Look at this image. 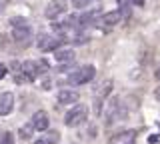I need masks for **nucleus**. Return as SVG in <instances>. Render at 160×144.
Returning <instances> with one entry per match:
<instances>
[{
    "mask_svg": "<svg viewBox=\"0 0 160 144\" xmlns=\"http://www.w3.org/2000/svg\"><path fill=\"white\" fill-rule=\"evenodd\" d=\"M94 76H96V68L92 64H84V66H78L76 70L68 74V84L70 86H82V84L92 82Z\"/></svg>",
    "mask_w": 160,
    "mask_h": 144,
    "instance_id": "nucleus-1",
    "label": "nucleus"
},
{
    "mask_svg": "<svg viewBox=\"0 0 160 144\" xmlns=\"http://www.w3.org/2000/svg\"><path fill=\"white\" fill-rule=\"evenodd\" d=\"M48 68H50V66H48L46 60H24L22 64H20V72H22L30 82L36 80L40 74L48 72Z\"/></svg>",
    "mask_w": 160,
    "mask_h": 144,
    "instance_id": "nucleus-2",
    "label": "nucleus"
},
{
    "mask_svg": "<svg viewBox=\"0 0 160 144\" xmlns=\"http://www.w3.org/2000/svg\"><path fill=\"white\" fill-rule=\"evenodd\" d=\"M86 118H88V108L84 104H76V106H72L64 114V124L68 128H76V126L86 122Z\"/></svg>",
    "mask_w": 160,
    "mask_h": 144,
    "instance_id": "nucleus-3",
    "label": "nucleus"
},
{
    "mask_svg": "<svg viewBox=\"0 0 160 144\" xmlns=\"http://www.w3.org/2000/svg\"><path fill=\"white\" fill-rule=\"evenodd\" d=\"M126 116V110H124L120 98H112L108 104H106V112H104V118H106V126H110L112 122H118L120 118Z\"/></svg>",
    "mask_w": 160,
    "mask_h": 144,
    "instance_id": "nucleus-4",
    "label": "nucleus"
},
{
    "mask_svg": "<svg viewBox=\"0 0 160 144\" xmlns=\"http://www.w3.org/2000/svg\"><path fill=\"white\" fill-rule=\"evenodd\" d=\"M64 40L60 36H52V34H40L38 36V40H36V46H38V50H42V52H54V50H58L60 48V44H62Z\"/></svg>",
    "mask_w": 160,
    "mask_h": 144,
    "instance_id": "nucleus-5",
    "label": "nucleus"
},
{
    "mask_svg": "<svg viewBox=\"0 0 160 144\" xmlns=\"http://www.w3.org/2000/svg\"><path fill=\"white\" fill-rule=\"evenodd\" d=\"M68 4L66 0H50L46 4V8H44V16L48 18V20H56L58 16H62L64 12H66Z\"/></svg>",
    "mask_w": 160,
    "mask_h": 144,
    "instance_id": "nucleus-6",
    "label": "nucleus"
},
{
    "mask_svg": "<svg viewBox=\"0 0 160 144\" xmlns=\"http://www.w3.org/2000/svg\"><path fill=\"white\" fill-rule=\"evenodd\" d=\"M30 124H32L34 132H46L48 130V124H50V116L46 110H38L32 114V118H30Z\"/></svg>",
    "mask_w": 160,
    "mask_h": 144,
    "instance_id": "nucleus-7",
    "label": "nucleus"
},
{
    "mask_svg": "<svg viewBox=\"0 0 160 144\" xmlns=\"http://www.w3.org/2000/svg\"><path fill=\"white\" fill-rule=\"evenodd\" d=\"M14 110V94L12 92H2L0 94V116H8Z\"/></svg>",
    "mask_w": 160,
    "mask_h": 144,
    "instance_id": "nucleus-8",
    "label": "nucleus"
},
{
    "mask_svg": "<svg viewBox=\"0 0 160 144\" xmlns=\"http://www.w3.org/2000/svg\"><path fill=\"white\" fill-rule=\"evenodd\" d=\"M12 38H14V42L24 44V46H26L28 40L32 38V28H30V26H18V28H12Z\"/></svg>",
    "mask_w": 160,
    "mask_h": 144,
    "instance_id": "nucleus-9",
    "label": "nucleus"
},
{
    "mask_svg": "<svg viewBox=\"0 0 160 144\" xmlns=\"http://www.w3.org/2000/svg\"><path fill=\"white\" fill-rule=\"evenodd\" d=\"M134 138H136V132L134 130H122V132L114 134L108 140V144H134Z\"/></svg>",
    "mask_w": 160,
    "mask_h": 144,
    "instance_id": "nucleus-10",
    "label": "nucleus"
},
{
    "mask_svg": "<svg viewBox=\"0 0 160 144\" xmlns=\"http://www.w3.org/2000/svg\"><path fill=\"white\" fill-rule=\"evenodd\" d=\"M58 104H76L80 100V96H78V92L76 90H70V88H62V90L58 92Z\"/></svg>",
    "mask_w": 160,
    "mask_h": 144,
    "instance_id": "nucleus-11",
    "label": "nucleus"
},
{
    "mask_svg": "<svg viewBox=\"0 0 160 144\" xmlns=\"http://www.w3.org/2000/svg\"><path fill=\"white\" fill-rule=\"evenodd\" d=\"M112 86H114V82L110 80V78L102 80L96 88H94V98H98V100H104V98H106L108 94L112 92Z\"/></svg>",
    "mask_w": 160,
    "mask_h": 144,
    "instance_id": "nucleus-12",
    "label": "nucleus"
},
{
    "mask_svg": "<svg viewBox=\"0 0 160 144\" xmlns=\"http://www.w3.org/2000/svg\"><path fill=\"white\" fill-rule=\"evenodd\" d=\"M74 50L72 48H58V50H54V58H56L58 64H68L74 60Z\"/></svg>",
    "mask_w": 160,
    "mask_h": 144,
    "instance_id": "nucleus-13",
    "label": "nucleus"
},
{
    "mask_svg": "<svg viewBox=\"0 0 160 144\" xmlns=\"http://www.w3.org/2000/svg\"><path fill=\"white\" fill-rule=\"evenodd\" d=\"M122 20V16H120L118 10H110V12H104L102 16H100V24H104V26H116V24Z\"/></svg>",
    "mask_w": 160,
    "mask_h": 144,
    "instance_id": "nucleus-14",
    "label": "nucleus"
},
{
    "mask_svg": "<svg viewBox=\"0 0 160 144\" xmlns=\"http://www.w3.org/2000/svg\"><path fill=\"white\" fill-rule=\"evenodd\" d=\"M32 134H34V128H32V124H22L20 126V130H18V136L22 138V140H30L32 138Z\"/></svg>",
    "mask_w": 160,
    "mask_h": 144,
    "instance_id": "nucleus-15",
    "label": "nucleus"
},
{
    "mask_svg": "<svg viewBox=\"0 0 160 144\" xmlns=\"http://www.w3.org/2000/svg\"><path fill=\"white\" fill-rule=\"evenodd\" d=\"M116 2H118V6H120V16H122V18H130V12H132V10H130V0H116Z\"/></svg>",
    "mask_w": 160,
    "mask_h": 144,
    "instance_id": "nucleus-16",
    "label": "nucleus"
},
{
    "mask_svg": "<svg viewBox=\"0 0 160 144\" xmlns=\"http://www.w3.org/2000/svg\"><path fill=\"white\" fill-rule=\"evenodd\" d=\"M42 142H44V144H58V142H60V134H58L56 130H48Z\"/></svg>",
    "mask_w": 160,
    "mask_h": 144,
    "instance_id": "nucleus-17",
    "label": "nucleus"
},
{
    "mask_svg": "<svg viewBox=\"0 0 160 144\" xmlns=\"http://www.w3.org/2000/svg\"><path fill=\"white\" fill-rule=\"evenodd\" d=\"M8 22H10V26H12V28H18V26H28V20H26L24 16H12Z\"/></svg>",
    "mask_w": 160,
    "mask_h": 144,
    "instance_id": "nucleus-18",
    "label": "nucleus"
},
{
    "mask_svg": "<svg viewBox=\"0 0 160 144\" xmlns=\"http://www.w3.org/2000/svg\"><path fill=\"white\" fill-rule=\"evenodd\" d=\"M0 144H14V134L12 132H4L0 136Z\"/></svg>",
    "mask_w": 160,
    "mask_h": 144,
    "instance_id": "nucleus-19",
    "label": "nucleus"
},
{
    "mask_svg": "<svg viewBox=\"0 0 160 144\" xmlns=\"http://www.w3.org/2000/svg\"><path fill=\"white\" fill-rule=\"evenodd\" d=\"M90 2H94V0H72V6L74 8H86Z\"/></svg>",
    "mask_w": 160,
    "mask_h": 144,
    "instance_id": "nucleus-20",
    "label": "nucleus"
},
{
    "mask_svg": "<svg viewBox=\"0 0 160 144\" xmlns=\"http://www.w3.org/2000/svg\"><path fill=\"white\" fill-rule=\"evenodd\" d=\"M72 42L76 44V46H80V44H86V42H88V36H84V34H76Z\"/></svg>",
    "mask_w": 160,
    "mask_h": 144,
    "instance_id": "nucleus-21",
    "label": "nucleus"
},
{
    "mask_svg": "<svg viewBox=\"0 0 160 144\" xmlns=\"http://www.w3.org/2000/svg\"><path fill=\"white\" fill-rule=\"evenodd\" d=\"M6 74H8V68H6V66H4V64H2V62H0V80H2V78H4V76H6Z\"/></svg>",
    "mask_w": 160,
    "mask_h": 144,
    "instance_id": "nucleus-22",
    "label": "nucleus"
},
{
    "mask_svg": "<svg viewBox=\"0 0 160 144\" xmlns=\"http://www.w3.org/2000/svg\"><path fill=\"white\" fill-rule=\"evenodd\" d=\"M154 98H156V100H160V86L154 90Z\"/></svg>",
    "mask_w": 160,
    "mask_h": 144,
    "instance_id": "nucleus-23",
    "label": "nucleus"
},
{
    "mask_svg": "<svg viewBox=\"0 0 160 144\" xmlns=\"http://www.w3.org/2000/svg\"><path fill=\"white\" fill-rule=\"evenodd\" d=\"M148 142H150V144H156V142H158V138H156V136H150V138H148Z\"/></svg>",
    "mask_w": 160,
    "mask_h": 144,
    "instance_id": "nucleus-24",
    "label": "nucleus"
},
{
    "mask_svg": "<svg viewBox=\"0 0 160 144\" xmlns=\"http://www.w3.org/2000/svg\"><path fill=\"white\" fill-rule=\"evenodd\" d=\"M154 76H156V80H158V82H160V66H158V68H156V72H154Z\"/></svg>",
    "mask_w": 160,
    "mask_h": 144,
    "instance_id": "nucleus-25",
    "label": "nucleus"
},
{
    "mask_svg": "<svg viewBox=\"0 0 160 144\" xmlns=\"http://www.w3.org/2000/svg\"><path fill=\"white\" fill-rule=\"evenodd\" d=\"M134 4H138V6H144V0H132Z\"/></svg>",
    "mask_w": 160,
    "mask_h": 144,
    "instance_id": "nucleus-26",
    "label": "nucleus"
},
{
    "mask_svg": "<svg viewBox=\"0 0 160 144\" xmlns=\"http://www.w3.org/2000/svg\"><path fill=\"white\" fill-rule=\"evenodd\" d=\"M34 144H44V142H42V140H38V142H34Z\"/></svg>",
    "mask_w": 160,
    "mask_h": 144,
    "instance_id": "nucleus-27",
    "label": "nucleus"
},
{
    "mask_svg": "<svg viewBox=\"0 0 160 144\" xmlns=\"http://www.w3.org/2000/svg\"><path fill=\"white\" fill-rule=\"evenodd\" d=\"M0 6H2V0H0Z\"/></svg>",
    "mask_w": 160,
    "mask_h": 144,
    "instance_id": "nucleus-28",
    "label": "nucleus"
}]
</instances>
